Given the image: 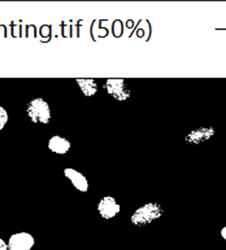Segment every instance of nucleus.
I'll return each mask as SVG.
<instances>
[{
	"label": "nucleus",
	"mask_w": 226,
	"mask_h": 250,
	"mask_svg": "<svg viewBox=\"0 0 226 250\" xmlns=\"http://www.w3.org/2000/svg\"><path fill=\"white\" fill-rule=\"evenodd\" d=\"M164 209L157 202H149L138 207L130 217V221L137 227H144L163 216Z\"/></svg>",
	"instance_id": "1"
},
{
	"label": "nucleus",
	"mask_w": 226,
	"mask_h": 250,
	"mask_svg": "<svg viewBox=\"0 0 226 250\" xmlns=\"http://www.w3.org/2000/svg\"><path fill=\"white\" fill-rule=\"evenodd\" d=\"M26 113L33 123L48 124L52 119L49 104L42 98L32 99L26 106Z\"/></svg>",
	"instance_id": "2"
},
{
	"label": "nucleus",
	"mask_w": 226,
	"mask_h": 250,
	"mask_svg": "<svg viewBox=\"0 0 226 250\" xmlns=\"http://www.w3.org/2000/svg\"><path fill=\"white\" fill-rule=\"evenodd\" d=\"M103 87L108 94L119 102H124L131 97V91L125 80L121 78H109L105 81Z\"/></svg>",
	"instance_id": "3"
},
{
	"label": "nucleus",
	"mask_w": 226,
	"mask_h": 250,
	"mask_svg": "<svg viewBox=\"0 0 226 250\" xmlns=\"http://www.w3.org/2000/svg\"><path fill=\"white\" fill-rule=\"evenodd\" d=\"M97 210L103 219L110 220L115 218L120 213L121 206L113 196L107 195L99 200Z\"/></svg>",
	"instance_id": "4"
},
{
	"label": "nucleus",
	"mask_w": 226,
	"mask_h": 250,
	"mask_svg": "<svg viewBox=\"0 0 226 250\" xmlns=\"http://www.w3.org/2000/svg\"><path fill=\"white\" fill-rule=\"evenodd\" d=\"M8 250H31L35 245L34 237L28 232H19L8 239Z\"/></svg>",
	"instance_id": "5"
},
{
	"label": "nucleus",
	"mask_w": 226,
	"mask_h": 250,
	"mask_svg": "<svg viewBox=\"0 0 226 250\" xmlns=\"http://www.w3.org/2000/svg\"><path fill=\"white\" fill-rule=\"evenodd\" d=\"M215 129L212 126H200L195 128L185 136L188 145H200L211 139L215 135Z\"/></svg>",
	"instance_id": "6"
},
{
	"label": "nucleus",
	"mask_w": 226,
	"mask_h": 250,
	"mask_svg": "<svg viewBox=\"0 0 226 250\" xmlns=\"http://www.w3.org/2000/svg\"><path fill=\"white\" fill-rule=\"evenodd\" d=\"M65 177L68 179L72 186L81 193H86L89 189L88 180L82 173L73 168H66L63 171Z\"/></svg>",
	"instance_id": "7"
},
{
	"label": "nucleus",
	"mask_w": 226,
	"mask_h": 250,
	"mask_svg": "<svg viewBox=\"0 0 226 250\" xmlns=\"http://www.w3.org/2000/svg\"><path fill=\"white\" fill-rule=\"evenodd\" d=\"M47 147L52 152L62 156L69 152L72 144L69 140L66 139L63 136L56 135L50 138L47 143Z\"/></svg>",
	"instance_id": "8"
},
{
	"label": "nucleus",
	"mask_w": 226,
	"mask_h": 250,
	"mask_svg": "<svg viewBox=\"0 0 226 250\" xmlns=\"http://www.w3.org/2000/svg\"><path fill=\"white\" fill-rule=\"evenodd\" d=\"M75 82L80 91L86 97H93L98 92V85L92 78H78L75 79Z\"/></svg>",
	"instance_id": "9"
},
{
	"label": "nucleus",
	"mask_w": 226,
	"mask_h": 250,
	"mask_svg": "<svg viewBox=\"0 0 226 250\" xmlns=\"http://www.w3.org/2000/svg\"><path fill=\"white\" fill-rule=\"evenodd\" d=\"M8 122V113L3 106H0V131H2L5 127Z\"/></svg>",
	"instance_id": "10"
},
{
	"label": "nucleus",
	"mask_w": 226,
	"mask_h": 250,
	"mask_svg": "<svg viewBox=\"0 0 226 250\" xmlns=\"http://www.w3.org/2000/svg\"><path fill=\"white\" fill-rule=\"evenodd\" d=\"M0 250H8V245L3 239H0Z\"/></svg>",
	"instance_id": "11"
},
{
	"label": "nucleus",
	"mask_w": 226,
	"mask_h": 250,
	"mask_svg": "<svg viewBox=\"0 0 226 250\" xmlns=\"http://www.w3.org/2000/svg\"><path fill=\"white\" fill-rule=\"evenodd\" d=\"M221 236L222 237V239H225L226 241V225L221 229Z\"/></svg>",
	"instance_id": "12"
}]
</instances>
